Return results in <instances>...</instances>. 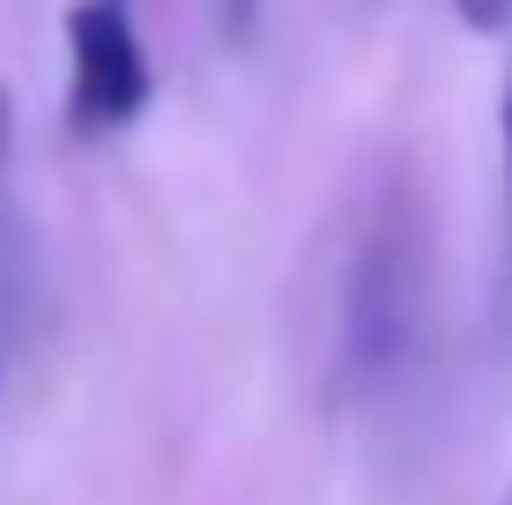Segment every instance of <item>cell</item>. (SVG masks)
I'll return each instance as SVG.
<instances>
[{
    "instance_id": "obj_1",
    "label": "cell",
    "mask_w": 512,
    "mask_h": 505,
    "mask_svg": "<svg viewBox=\"0 0 512 505\" xmlns=\"http://www.w3.org/2000/svg\"><path fill=\"white\" fill-rule=\"evenodd\" d=\"M423 298H431V231L409 171L372 194L357 238H349L342 312H334V379L357 394L386 387L423 342Z\"/></svg>"
},
{
    "instance_id": "obj_2",
    "label": "cell",
    "mask_w": 512,
    "mask_h": 505,
    "mask_svg": "<svg viewBox=\"0 0 512 505\" xmlns=\"http://www.w3.org/2000/svg\"><path fill=\"white\" fill-rule=\"evenodd\" d=\"M149 52L134 38L127 0H75L67 8V134L104 142V134L134 127L149 104Z\"/></svg>"
},
{
    "instance_id": "obj_3",
    "label": "cell",
    "mask_w": 512,
    "mask_h": 505,
    "mask_svg": "<svg viewBox=\"0 0 512 505\" xmlns=\"http://www.w3.org/2000/svg\"><path fill=\"white\" fill-rule=\"evenodd\" d=\"M253 23H260V0H216V30H223L231 45L253 38Z\"/></svg>"
},
{
    "instance_id": "obj_4",
    "label": "cell",
    "mask_w": 512,
    "mask_h": 505,
    "mask_svg": "<svg viewBox=\"0 0 512 505\" xmlns=\"http://www.w3.org/2000/svg\"><path fill=\"white\" fill-rule=\"evenodd\" d=\"M498 149H505V238H512V67H505V97H498Z\"/></svg>"
},
{
    "instance_id": "obj_5",
    "label": "cell",
    "mask_w": 512,
    "mask_h": 505,
    "mask_svg": "<svg viewBox=\"0 0 512 505\" xmlns=\"http://www.w3.org/2000/svg\"><path fill=\"white\" fill-rule=\"evenodd\" d=\"M453 15H461L468 30H505L512 23V0H453Z\"/></svg>"
},
{
    "instance_id": "obj_6",
    "label": "cell",
    "mask_w": 512,
    "mask_h": 505,
    "mask_svg": "<svg viewBox=\"0 0 512 505\" xmlns=\"http://www.w3.org/2000/svg\"><path fill=\"white\" fill-rule=\"evenodd\" d=\"M505 505H512V491H505Z\"/></svg>"
}]
</instances>
